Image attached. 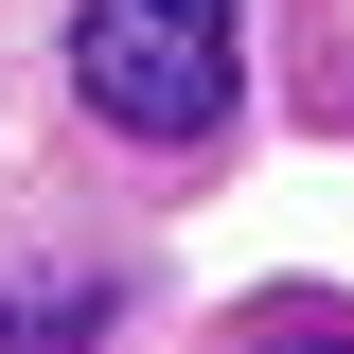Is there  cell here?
Wrapping results in <instances>:
<instances>
[{"label":"cell","mask_w":354,"mask_h":354,"mask_svg":"<svg viewBox=\"0 0 354 354\" xmlns=\"http://www.w3.org/2000/svg\"><path fill=\"white\" fill-rule=\"evenodd\" d=\"M71 88L124 142H213L230 124V0H88L71 18Z\"/></svg>","instance_id":"6da1fadb"},{"label":"cell","mask_w":354,"mask_h":354,"mask_svg":"<svg viewBox=\"0 0 354 354\" xmlns=\"http://www.w3.org/2000/svg\"><path fill=\"white\" fill-rule=\"evenodd\" d=\"M106 319H124L106 266H0V354H88Z\"/></svg>","instance_id":"7a4b0ae2"},{"label":"cell","mask_w":354,"mask_h":354,"mask_svg":"<svg viewBox=\"0 0 354 354\" xmlns=\"http://www.w3.org/2000/svg\"><path fill=\"white\" fill-rule=\"evenodd\" d=\"M283 354H301V337H283Z\"/></svg>","instance_id":"3957f363"}]
</instances>
